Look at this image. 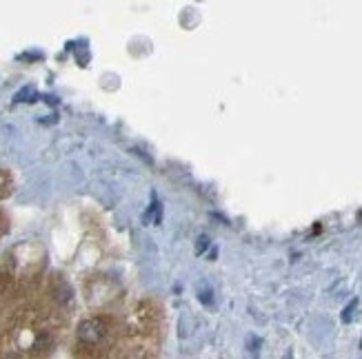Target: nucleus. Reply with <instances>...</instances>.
Returning a JSON list of instances; mask_svg holds the SVG:
<instances>
[{
	"mask_svg": "<svg viewBox=\"0 0 362 359\" xmlns=\"http://www.w3.org/2000/svg\"><path fill=\"white\" fill-rule=\"evenodd\" d=\"M105 335V321L98 319V317H92V319H85L80 321L78 326V339L83 344H96L101 342Z\"/></svg>",
	"mask_w": 362,
	"mask_h": 359,
	"instance_id": "f257e3e1",
	"label": "nucleus"
},
{
	"mask_svg": "<svg viewBox=\"0 0 362 359\" xmlns=\"http://www.w3.org/2000/svg\"><path fill=\"white\" fill-rule=\"evenodd\" d=\"M34 98H36V89H34V87H23V89L14 96L16 103H34Z\"/></svg>",
	"mask_w": 362,
	"mask_h": 359,
	"instance_id": "f03ea898",
	"label": "nucleus"
},
{
	"mask_svg": "<svg viewBox=\"0 0 362 359\" xmlns=\"http://www.w3.org/2000/svg\"><path fill=\"white\" fill-rule=\"evenodd\" d=\"M198 295H201L203 304H211L214 302V291H211V287H207L205 282H201V287H198Z\"/></svg>",
	"mask_w": 362,
	"mask_h": 359,
	"instance_id": "7ed1b4c3",
	"label": "nucleus"
},
{
	"mask_svg": "<svg viewBox=\"0 0 362 359\" xmlns=\"http://www.w3.org/2000/svg\"><path fill=\"white\" fill-rule=\"evenodd\" d=\"M205 248H209V237L201 235V237H198V244H196V255H203Z\"/></svg>",
	"mask_w": 362,
	"mask_h": 359,
	"instance_id": "20e7f679",
	"label": "nucleus"
},
{
	"mask_svg": "<svg viewBox=\"0 0 362 359\" xmlns=\"http://www.w3.org/2000/svg\"><path fill=\"white\" fill-rule=\"evenodd\" d=\"M356 306H358V300H354V302H351L345 310H342V321H351V317H354V310H356Z\"/></svg>",
	"mask_w": 362,
	"mask_h": 359,
	"instance_id": "39448f33",
	"label": "nucleus"
}]
</instances>
